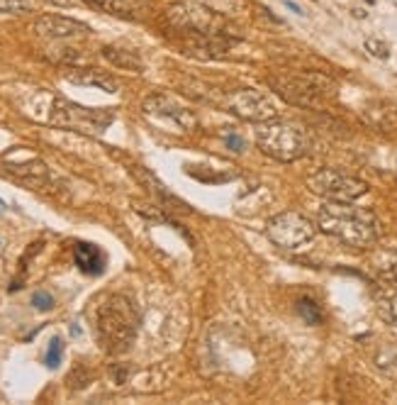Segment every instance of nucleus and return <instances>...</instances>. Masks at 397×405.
Listing matches in <instances>:
<instances>
[{
    "label": "nucleus",
    "mask_w": 397,
    "mask_h": 405,
    "mask_svg": "<svg viewBox=\"0 0 397 405\" xmlns=\"http://www.w3.org/2000/svg\"><path fill=\"white\" fill-rule=\"evenodd\" d=\"M317 227L349 247H371L380 239V222L376 212L368 207H358L354 202L327 200L319 207Z\"/></svg>",
    "instance_id": "nucleus-1"
},
{
    "label": "nucleus",
    "mask_w": 397,
    "mask_h": 405,
    "mask_svg": "<svg viewBox=\"0 0 397 405\" xmlns=\"http://www.w3.org/2000/svg\"><path fill=\"white\" fill-rule=\"evenodd\" d=\"M98 339L110 354H122L132 347L139 330V310L127 295H108L98 308Z\"/></svg>",
    "instance_id": "nucleus-2"
},
{
    "label": "nucleus",
    "mask_w": 397,
    "mask_h": 405,
    "mask_svg": "<svg viewBox=\"0 0 397 405\" xmlns=\"http://www.w3.org/2000/svg\"><path fill=\"white\" fill-rule=\"evenodd\" d=\"M268 89L275 96H280L285 103L297 108H307V110H319L329 98H334L336 84L324 74H271L266 79Z\"/></svg>",
    "instance_id": "nucleus-3"
},
{
    "label": "nucleus",
    "mask_w": 397,
    "mask_h": 405,
    "mask_svg": "<svg viewBox=\"0 0 397 405\" xmlns=\"http://www.w3.org/2000/svg\"><path fill=\"white\" fill-rule=\"evenodd\" d=\"M256 144L266 156L275 159V161L290 164L310 154L312 137L307 135V130H302L300 125L268 120V122H258Z\"/></svg>",
    "instance_id": "nucleus-4"
},
{
    "label": "nucleus",
    "mask_w": 397,
    "mask_h": 405,
    "mask_svg": "<svg viewBox=\"0 0 397 405\" xmlns=\"http://www.w3.org/2000/svg\"><path fill=\"white\" fill-rule=\"evenodd\" d=\"M307 188L319 198L336 202H356L368 193V183L363 178L329 166L307 176Z\"/></svg>",
    "instance_id": "nucleus-5"
},
{
    "label": "nucleus",
    "mask_w": 397,
    "mask_h": 405,
    "mask_svg": "<svg viewBox=\"0 0 397 405\" xmlns=\"http://www.w3.org/2000/svg\"><path fill=\"white\" fill-rule=\"evenodd\" d=\"M115 120L113 110H98V108H84L76 105V103L66 101V98H57L49 113V122L54 127H64V130H76V132H86V135H98L108 127Z\"/></svg>",
    "instance_id": "nucleus-6"
},
{
    "label": "nucleus",
    "mask_w": 397,
    "mask_h": 405,
    "mask_svg": "<svg viewBox=\"0 0 397 405\" xmlns=\"http://www.w3.org/2000/svg\"><path fill=\"white\" fill-rule=\"evenodd\" d=\"M266 234L275 247L295 251V249L307 247V244L317 237V225H314L310 217L302 215V212L285 210L273 215L271 220L266 222Z\"/></svg>",
    "instance_id": "nucleus-7"
},
{
    "label": "nucleus",
    "mask_w": 397,
    "mask_h": 405,
    "mask_svg": "<svg viewBox=\"0 0 397 405\" xmlns=\"http://www.w3.org/2000/svg\"><path fill=\"white\" fill-rule=\"evenodd\" d=\"M166 20L178 32H197V35H229L227 20L214 10L197 3H176L166 10Z\"/></svg>",
    "instance_id": "nucleus-8"
},
{
    "label": "nucleus",
    "mask_w": 397,
    "mask_h": 405,
    "mask_svg": "<svg viewBox=\"0 0 397 405\" xmlns=\"http://www.w3.org/2000/svg\"><path fill=\"white\" fill-rule=\"evenodd\" d=\"M224 108H227L231 115H236V118L249 120V122H256V125L278 118V105L273 103V98L256 89H239V91L227 93Z\"/></svg>",
    "instance_id": "nucleus-9"
},
{
    "label": "nucleus",
    "mask_w": 397,
    "mask_h": 405,
    "mask_svg": "<svg viewBox=\"0 0 397 405\" xmlns=\"http://www.w3.org/2000/svg\"><path fill=\"white\" fill-rule=\"evenodd\" d=\"M185 40L180 42V49L183 54L195 59H202V62H217V59H227L231 45L229 35H197V32H185Z\"/></svg>",
    "instance_id": "nucleus-10"
},
{
    "label": "nucleus",
    "mask_w": 397,
    "mask_h": 405,
    "mask_svg": "<svg viewBox=\"0 0 397 405\" xmlns=\"http://www.w3.org/2000/svg\"><path fill=\"white\" fill-rule=\"evenodd\" d=\"M142 110H144L146 115H156V118L173 120V122L178 125V127H183V130L197 127L195 115H192L190 110H185L183 105H178L173 98L163 96V93H154V96H149L146 101L142 103Z\"/></svg>",
    "instance_id": "nucleus-11"
},
{
    "label": "nucleus",
    "mask_w": 397,
    "mask_h": 405,
    "mask_svg": "<svg viewBox=\"0 0 397 405\" xmlns=\"http://www.w3.org/2000/svg\"><path fill=\"white\" fill-rule=\"evenodd\" d=\"M35 32L40 37H49V40H71V37L91 35V27L81 20L64 18V15H42L35 23Z\"/></svg>",
    "instance_id": "nucleus-12"
},
{
    "label": "nucleus",
    "mask_w": 397,
    "mask_h": 405,
    "mask_svg": "<svg viewBox=\"0 0 397 405\" xmlns=\"http://www.w3.org/2000/svg\"><path fill=\"white\" fill-rule=\"evenodd\" d=\"M361 120L376 132H397V105L390 101H371L361 108Z\"/></svg>",
    "instance_id": "nucleus-13"
},
{
    "label": "nucleus",
    "mask_w": 397,
    "mask_h": 405,
    "mask_svg": "<svg viewBox=\"0 0 397 405\" xmlns=\"http://www.w3.org/2000/svg\"><path fill=\"white\" fill-rule=\"evenodd\" d=\"M64 79L76 86H91V89H98L105 93H117L120 89L117 79L100 69H66Z\"/></svg>",
    "instance_id": "nucleus-14"
},
{
    "label": "nucleus",
    "mask_w": 397,
    "mask_h": 405,
    "mask_svg": "<svg viewBox=\"0 0 397 405\" xmlns=\"http://www.w3.org/2000/svg\"><path fill=\"white\" fill-rule=\"evenodd\" d=\"M5 169L18 181L30 186V188H42L49 181V169L42 159H30L25 164H5Z\"/></svg>",
    "instance_id": "nucleus-15"
},
{
    "label": "nucleus",
    "mask_w": 397,
    "mask_h": 405,
    "mask_svg": "<svg viewBox=\"0 0 397 405\" xmlns=\"http://www.w3.org/2000/svg\"><path fill=\"white\" fill-rule=\"evenodd\" d=\"M86 5L100 10V13L115 15V18L137 20L144 13V3L142 0H84Z\"/></svg>",
    "instance_id": "nucleus-16"
},
{
    "label": "nucleus",
    "mask_w": 397,
    "mask_h": 405,
    "mask_svg": "<svg viewBox=\"0 0 397 405\" xmlns=\"http://www.w3.org/2000/svg\"><path fill=\"white\" fill-rule=\"evenodd\" d=\"M74 261L84 273H91V276H98V273L105 271V254L100 247L91 242H79L74 247Z\"/></svg>",
    "instance_id": "nucleus-17"
},
{
    "label": "nucleus",
    "mask_w": 397,
    "mask_h": 405,
    "mask_svg": "<svg viewBox=\"0 0 397 405\" xmlns=\"http://www.w3.org/2000/svg\"><path fill=\"white\" fill-rule=\"evenodd\" d=\"M103 59H108L113 67L117 69H125V71H134V74H139V71H144V62H142V57L137 52H132V49H125V47H117V45H108L100 49Z\"/></svg>",
    "instance_id": "nucleus-18"
},
{
    "label": "nucleus",
    "mask_w": 397,
    "mask_h": 405,
    "mask_svg": "<svg viewBox=\"0 0 397 405\" xmlns=\"http://www.w3.org/2000/svg\"><path fill=\"white\" fill-rule=\"evenodd\" d=\"M373 366H376L383 376L397 381V344H383V347H378L376 354H373Z\"/></svg>",
    "instance_id": "nucleus-19"
},
{
    "label": "nucleus",
    "mask_w": 397,
    "mask_h": 405,
    "mask_svg": "<svg viewBox=\"0 0 397 405\" xmlns=\"http://www.w3.org/2000/svg\"><path fill=\"white\" fill-rule=\"evenodd\" d=\"M376 269L383 273L388 281L397 283V251H378Z\"/></svg>",
    "instance_id": "nucleus-20"
},
{
    "label": "nucleus",
    "mask_w": 397,
    "mask_h": 405,
    "mask_svg": "<svg viewBox=\"0 0 397 405\" xmlns=\"http://www.w3.org/2000/svg\"><path fill=\"white\" fill-rule=\"evenodd\" d=\"M297 313L305 317V322H310V325H319V322H322V310H319V305L310 298L297 300Z\"/></svg>",
    "instance_id": "nucleus-21"
},
{
    "label": "nucleus",
    "mask_w": 397,
    "mask_h": 405,
    "mask_svg": "<svg viewBox=\"0 0 397 405\" xmlns=\"http://www.w3.org/2000/svg\"><path fill=\"white\" fill-rule=\"evenodd\" d=\"M62 357H64V342L62 337H54L52 342H49V349H47V366L49 369H57L59 364H62Z\"/></svg>",
    "instance_id": "nucleus-22"
},
{
    "label": "nucleus",
    "mask_w": 397,
    "mask_h": 405,
    "mask_svg": "<svg viewBox=\"0 0 397 405\" xmlns=\"http://www.w3.org/2000/svg\"><path fill=\"white\" fill-rule=\"evenodd\" d=\"M30 10V0H0V15H22Z\"/></svg>",
    "instance_id": "nucleus-23"
},
{
    "label": "nucleus",
    "mask_w": 397,
    "mask_h": 405,
    "mask_svg": "<svg viewBox=\"0 0 397 405\" xmlns=\"http://www.w3.org/2000/svg\"><path fill=\"white\" fill-rule=\"evenodd\" d=\"M366 52L376 59H388L390 57V45L380 37H368L366 40Z\"/></svg>",
    "instance_id": "nucleus-24"
},
{
    "label": "nucleus",
    "mask_w": 397,
    "mask_h": 405,
    "mask_svg": "<svg viewBox=\"0 0 397 405\" xmlns=\"http://www.w3.org/2000/svg\"><path fill=\"white\" fill-rule=\"evenodd\" d=\"M380 315H383V320L397 325V293L385 300H380Z\"/></svg>",
    "instance_id": "nucleus-25"
},
{
    "label": "nucleus",
    "mask_w": 397,
    "mask_h": 405,
    "mask_svg": "<svg viewBox=\"0 0 397 405\" xmlns=\"http://www.w3.org/2000/svg\"><path fill=\"white\" fill-rule=\"evenodd\" d=\"M32 305H35L37 310H42V313L52 310V308H54L52 293H47V291H35V293H32Z\"/></svg>",
    "instance_id": "nucleus-26"
},
{
    "label": "nucleus",
    "mask_w": 397,
    "mask_h": 405,
    "mask_svg": "<svg viewBox=\"0 0 397 405\" xmlns=\"http://www.w3.org/2000/svg\"><path fill=\"white\" fill-rule=\"evenodd\" d=\"M227 147H231V152H241V149H244V139H241L239 135L229 132L227 135Z\"/></svg>",
    "instance_id": "nucleus-27"
},
{
    "label": "nucleus",
    "mask_w": 397,
    "mask_h": 405,
    "mask_svg": "<svg viewBox=\"0 0 397 405\" xmlns=\"http://www.w3.org/2000/svg\"><path fill=\"white\" fill-rule=\"evenodd\" d=\"M42 3H47V5H57V8H74L76 0H42Z\"/></svg>",
    "instance_id": "nucleus-28"
},
{
    "label": "nucleus",
    "mask_w": 397,
    "mask_h": 405,
    "mask_svg": "<svg viewBox=\"0 0 397 405\" xmlns=\"http://www.w3.org/2000/svg\"><path fill=\"white\" fill-rule=\"evenodd\" d=\"M285 8H290V10H293V13H297V15H305V13H302V8H300V5L293 3V0H285Z\"/></svg>",
    "instance_id": "nucleus-29"
}]
</instances>
